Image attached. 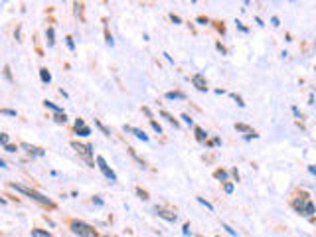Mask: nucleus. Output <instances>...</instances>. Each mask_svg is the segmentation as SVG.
I'll return each instance as SVG.
<instances>
[{
	"label": "nucleus",
	"mask_w": 316,
	"mask_h": 237,
	"mask_svg": "<svg viewBox=\"0 0 316 237\" xmlns=\"http://www.w3.org/2000/svg\"><path fill=\"white\" fill-rule=\"evenodd\" d=\"M192 83H194V87H196L198 91H207V83H206V79H203L202 73H196V75L192 77Z\"/></svg>",
	"instance_id": "obj_6"
},
{
	"label": "nucleus",
	"mask_w": 316,
	"mask_h": 237,
	"mask_svg": "<svg viewBox=\"0 0 316 237\" xmlns=\"http://www.w3.org/2000/svg\"><path fill=\"white\" fill-rule=\"evenodd\" d=\"M217 49H219V52H221V53H227V49H225V48H223V45H221V44H219V41H217Z\"/></svg>",
	"instance_id": "obj_40"
},
{
	"label": "nucleus",
	"mask_w": 316,
	"mask_h": 237,
	"mask_svg": "<svg viewBox=\"0 0 316 237\" xmlns=\"http://www.w3.org/2000/svg\"><path fill=\"white\" fill-rule=\"evenodd\" d=\"M12 188H14L16 192L24 194V196L32 198L34 202H38L40 206H45V207H56V203H53L52 199H48L45 196H41L40 192H36V190H32V188H26V186H22V184H12Z\"/></svg>",
	"instance_id": "obj_1"
},
{
	"label": "nucleus",
	"mask_w": 316,
	"mask_h": 237,
	"mask_svg": "<svg viewBox=\"0 0 316 237\" xmlns=\"http://www.w3.org/2000/svg\"><path fill=\"white\" fill-rule=\"evenodd\" d=\"M53 120H56V123H63L65 124V120H67V115H65V113H56V115H53Z\"/></svg>",
	"instance_id": "obj_16"
},
{
	"label": "nucleus",
	"mask_w": 316,
	"mask_h": 237,
	"mask_svg": "<svg viewBox=\"0 0 316 237\" xmlns=\"http://www.w3.org/2000/svg\"><path fill=\"white\" fill-rule=\"evenodd\" d=\"M0 203H6V199H4V198H0Z\"/></svg>",
	"instance_id": "obj_43"
},
{
	"label": "nucleus",
	"mask_w": 316,
	"mask_h": 237,
	"mask_svg": "<svg viewBox=\"0 0 316 237\" xmlns=\"http://www.w3.org/2000/svg\"><path fill=\"white\" fill-rule=\"evenodd\" d=\"M170 18H172V22H174V24H180V22H182V20H180V16H176V14H172Z\"/></svg>",
	"instance_id": "obj_37"
},
{
	"label": "nucleus",
	"mask_w": 316,
	"mask_h": 237,
	"mask_svg": "<svg viewBox=\"0 0 316 237\" xmlns=\"http://www.w3.org/2000/svg\"><path fill=\"white\" fill-rule=\"evenodd\" d=\"M69 227H71V231L79 237H99L95 227H91L89 223H85V221H79V219H73V221L69 223Z\"/></svg>",
	"instance_id": "obj_2"
},
{
	"label": "nucleus",
	"mask_w": 316,
	"mask_h": 237,
	"mask_svg": "<svg viewBox=\"0 0 316 237\" xmlns=\"http://www.w3.org/2000/svg\"><path fill=\"white\" fill-rule=\"evenodd\" d=\"M128 154H131V156L135 158L136 162H138V164H140V168H144V160H142V158H140L138 154H136V152H135V148H128Z\"/></svg>",
	"instance_id": "obj_15"
},
{
	"label": "nucleus",
	"mask_w": 316,
	"mask_h": 237,
	"mask_svg": "<svg viewBox=\"0 0 316 237\" xmlns=\"http://www.w3.org/2000/svg\"><path fill=\"white\" fill-rule=\"evenodd\" d=\"M136 194H138V196L142 198V199H148V192H144L142 188H136Z\"/></svg>",
	"instance_id": "obj_29"
},
{
	"label": "nucleus",
	"mask_w": 316,
	"mask_h": 237,
	"mask_svg": "<svg viewBox=\"0 0 316 237\" xmlns=\"http://www.w3.org/2000/svg\"><path fill=\"white\" fill-rule=\"evenodd\" d=\"M198 22H199V24H207V18H203V16H199V18H198Z\"/></svg>",
	"instance_id": "obj_41"
},
{
	"label": "nucleus",
	"mask_w": 316,
	"mask_h": 237,
	"mask_svg": "<svg viewBox=\"0 0 316 237\" xmlns=\"http://www.w3.org/2000/svg\"><path fill=\"white\" fill-rule=\"evenodd\" d=\"M65 44H67V48L71 49V52H75V44H73V38H71V36H67V38H65Z\"/></svg>",
	"instance_id": "obj_23"
},
{
	"label": "nucleus",
	"mask_w": 316,
	"mask_h": 237,
	"mask_svg": "<svg viewBox=\"0 0 316 237\" xmlns=\"http://www.w3.org/2000/svg\"><path fill=\"white\" fill-rule=\"evenodd\" d=\"M71 146L77 150L79 156H83L87 162H89V166H93V146H91V144H79L77 140H73Z\"/></svg>",
	"instance_id": "obj_4"
},
{
	"label": "nucleus",
	"mask_w": 316,
	"mask_h": 237,
	"mask_svg": "<svg viewBox=\"0 0 316 237\" xmlns=\"http://www.w3.org/2000/svg\"><path fill=\"white\" fill-rule=\"evenodd\" d=\"M156 214H158V217H162V219H166V221H176V214H170V211H166V210H160V207H156Z\"/></svg>",
	"instance_id": "obj_8"
},
{
	"label": "nucleus",
	"mask_w": 316,
	"mask_h": 237,
	"mask_svg": "<svg viewBox=\"0 0 316 237\" xmlns=\"http://www.w3.org/2000/svg\"><path fill=\"white\" fill-rule=\"evenodd\" d=\"M293 207L298 211V214H302V215H312L314 211H316V210H314V203L308 199V196H306V194H302L300 199H294V202H293Z\"/></svg>",
	"instance_id": "obj_3"
},
{
	"label": "nucleus",
	"mask_w": 316,
	"mask_h": 237,
	"mask_svg": "<svg viewBox=\"0 0 316 237\" xmlns=\"http://www.w3.org/2000/svg\"><path fill=\"white\" fill-rule=\"evenodd\" d=\"M223 229H225V231H227V233H229V235H237V231H235V229H231V227L227 225V223H223Z\"/></svg>",
	"instance_id": "obj_31"
},
{
	"label": "nucleus",
	"mask_w": 316,
	"mask_h": 237,
	"mask_svg": "<svg viewBox=\"0 0 316 237\" xmlns=\"http://www.w3.org/2000/svg\"><path fill=\"white\" fill-rule=\"evenodd\" d=\"M142 113L146 115L148 119H152V113H150V109H148V107H142Z\"/></svg>",
	"instance_id": "obj_36"
},
{
	"label": "nucleus",
	"mask_w": 316,
	"mask_h": 237,
	"mask_svg": "<svg viewBox=\"0 0 316 237\" xmlns=\"http://www.w3.org/2000/svg\"><path fill=\"white\" fill-rule=\"evenodd\" d=\"M150 124H152V128H154V131L158 132V135H160V132H162V127H160V124L156 123V120H152V119H150Z\"/></svg>",
	"instance_id": "obj_28"
},
{
	"label": "nucleus",
	"mask_w": 316,
	"mask_h": 237,
	"mask_svg": "<svg viewBox=\"0 0 316 237\" xmlns=\"http://www.w3.org/2000/svg\"><path fill=\"white\" fill-rule=\"evenodd\" d=\"M182 233H184V235H190V225H188V223H186V225H184V229H182Z\"/></svg>",
	"instance_id": "obj_38"
},
{
	"label": "nucleus",
	"mask_w": 316,
	"mask_h": 237,
	"mask_svg": "<svg viewBox=\"0 0 316 237\" xmlns=\"http://www.w3.org/2000/svg\"><path fill=\"white\" fill-rule=\"evenodd\" d=\"M40 77H41V81H44V83H49V81H52V73H49L45 67L40 69Z\"/></svg>",
	"instance_id": "obj_13"
},
{
	"label": "nucleus",
	"mask_w": 316,
	"mask_h": 237,
	"mask_svg": "<svg viewBox=\"0 0 316 237\" xmlns=\"http://www.w3.org/2000/svg\"><path fill=\"white\" fill-rule=\"evenodd\" d=\"M95 160H97V168L101 170L103 174H105V178H109L111 182H117V174H115L113 170H111V166L105 162V158H103V156H97Z\"/></svg>",
	"instance_id": "obj_5"
},
{
	"label": "nucleus",
	"mask_w": 316,
	"mask_h": 237,
	"mask_svg": "<svg viewBox=\"0 0 316 237\" xmlns=\"http://www.w3.org/2000/svg\"><path fill=\"white\" fill-rule=\"evenodd\" d=\"M217 180H221V182H227V172L225 170H215V174H214Z\"/></svg>",
	"instance_id": "obj_18"
},
{
	"label": "nucleus",
	"mask_w": 316,
	"mask_h": 237,
	"mask_svg": "<svg viewBox=\"0 0 316 237\" xmlns=\"http://www.w3.org/2000/svg\"><path fill=\"white\" fill-rule=\"evenodd\" d=\"M32 237H52V233L41 231V229H32Z\"/></svg>",
	"instance_id": "obj_19"
},
{
	"label": "nucleus",
	"mask_w": 316,
	"mask_h": 237,
	"mask_svg": "<svg viewBox=\"0 0 316 237\" xmlns=\"http://www.w3.org/2000/svg\"><path fill=\"white\" fill-rule=\"evenodd\" d=\"M231 97H233V101H237V105L239 107H245V103H243V99L239 97V95H235V93H231Z\"/></svg>",
	"instance_id": "obj_26"
},
{
	"label": "nucleus",
	"mask_w": 316,
	"mask_h": 237,
	"mask_svg": "<svg viewBox=\"0 0 316 237\" xmlns=\"http://www.w3.org/2000/svg\"><path fill=\"white\" fill-rule=\"evenodd\" d=\"M77 135L79 136H89L91 135V128L89 127H81V128H77Z\"/></svg>",
	"instance_id": "obj_21"
},
{
	"label": "nucleus",
	"mask_w": 316,
	"mask_h": 237,
	"mask_svg": "<svg viewBox=\"0 0 316 237\" xmlns=\"http://www.w3.org/2000/svg\"><path fill=\"white\" fill-rule=\"evenodd\" d=\"M22 148H26L30 154H36V156H44V150L38 146H32V144H28V142H22Z\"/></svg>",
	"instance_id": "obj_9"
},
{
	"label": "nucleus",
	"mask_w": 316,
	"mask_h": 237,
	"mask_svg": "<svg viewBox=\"0 0 316 237\" xmlns=\"http://www.w3.org/2000/svg\"><path fill=\"white\" fill-rule=\"evenodd\" d=\"M45 38H48V45L52 48L53 44H56V32H53V28L49 26L48 30H45Z\"/></svg>",
	"instance_id": "obj_10"
},
{
	"label": "nucleus",
	"mask_w": 316,
	"mask_h": 237,
	"mask_svg": "<svg viewBox=\"0 0 316 237\" xmlns=\"http://www.w3.org/2000/svg\"><path fill=\"white\" fill-rule=\"evenodd\" d=\"M4 148H6L8 152H16V150H18V146H14V144H6Z\"/></svg>",
	"instance_id": "obj_34"
},
{
	"label": "nucleus",
	"mask_w": 316,
	"mask_h": 237,
	"mask_svg": "<svg viewBox=\"0 0 316 237\" xmlns=\"http://www.w3.org/2000/svg\"><path fill=\"white\" fill-rule=\"evenodd\" d=\"M166 99H170V101H172V99H182V101H184L186 95L182 93V91H168V93H166Z\"/></svg>",
	"instance_id": "obj_11"
},
{
	"label": "nucleus",
	"mask_w": 316,
	"mask_h": 237,
	"mask_svg": "<svg viewBox=\"0 0 316 237\" xmlns=\"http://www.w3.org/2000/svg\"><path fill=\"white\" fill-rule=\"evenodd\" d=\"M196 138L199 140V142H203V140L207 138V135L203 132V128H199V127H196Z\"/></svg>",
	"instance_id": "obj_17"
},
{
	"label": "nucleus",
	"mask_w": 316,
	"mask_h": 237,
	"mask_svg": "<svg viewBox=\"0 0 316 237\" xmlns=\"http://www.w3.org/2000/svg\"><path fill=\"white\" fill-rule=\"evenodd\" d=\"M243 2H245V4H249V2H251V0H243Z\"/></svg>",
	"instance_id": "obj_44"
},
{
	"label": "nucleus",
	"mask_w": 316,
	"mask_h": 237,
	"mask_svg": "<svg viewBox=\"0 0 316 237\" xmlns=\"http://www.w3.org/2000/svg\"><path fill=\"white\" fill-rule=\"evenodd\" d=\"M44 105L48 107V109H52L53 113H63V111H61V107H57V105H56V103H53V101H44Z\"/></svg>",
	"instance_id": "obj_14"
},
{
	"label": "nucleus",
	"mask_w": 316,
	"mask_h": 237,
	"mask_svg": "<svg viewBox=\"0 0 316 237\" xmlns=\"http://www.w3.org/2000/svg\"><path fill=\"white\" fill-rule=\"evenodd\" d=\"M0 144H2V146H6V144H8V135L0 132Z\"/></svg>",
	"instance_id": "obj_30"
},
{
	"label": "nucleus",
	"mask_w": 316,
	"mask_h": 237,
	"mask_svg": "<svg viewBox=\"0 0 316 237\" xmlns=\"http://www.w3.org/2000/svg\"><path fill=\"white\" fill-rule=\"evenodd\" d=\"M223 190H225V194H231L233 192V184H231V182H225V184H223Z\"/></svg>",
	"instance_id": "obj_25"
},
{
	"label": "nucleus",
	"mask_w": 316,
	"mask_h": 237,
	"mask_svg": "<svg viewBox=\"0 0 316 237\" xmlns=\"http://www.w3.org/2000/svg\"><path fill=\"white\" fill-rule=\"evenodd\" d=\"M160 115H162V117H164L166 120H168V123H172V124H174V127H178V123H176V119H172V115H168V113H166V111H160Z\"/></svg>",
	"instance_id": "obj_20"
},
{
	"label": "nucleus",
	"mask_w": 316,
	"mask_h": 237,
	"mask_svg": "<svg viewBox=\"0 0 316 237\" xmlns=\"http://www.w3.org/2000/svg\"><path fill=\"white\" fill-rule=\"evenodd\" d=\"M124 131H127V132H132L136 138H140V140H144V142H148V135H144V131H140V128H136V127H127V124H124Z\"/></svg>",
	"instance_id": "obj_7"
},
{
	"label": "nucleus",
	"mask_w": 316,
	"mask_h": 237,
	"mask_svg": "<svg viewBox=\"0 0 316 237\" xmlns=\"http://www.w3.org/2000/svg\"><path fill=\"white\" fill-rule=\"evenodd\" d=\"M271 22H273V26H281V24H278V18H277V16H273Z\"/></svg>",
	"instance_id": "obj_39"
},
{
	"label": "nucleus",
	"mask_w": 316,
	"mask_h": 237,
	"mask_svg": "<svg viewBox=\"0 0 316 237\" xmlns=\"http://www.w3.org/2000/svg\"><path fill=\"white\" fill-rule=\"evenodd\" d=\"M81 127H85V120H83V119H75V128H81Z\"/></svg>",
	"instance_id": "obj_33"
},
{
	"label": "nucleus",
	"mask_w": 316,
	"mask_h": 237,
	"mask_svg": "<svg viewBox=\"0 0 316 237\" xmlns=\"http://www.w3.org/2000/svg\"><path fill=\"white\" fill-rule=\"evenodd\" d=\"M182 119H184V123H186V124H190V127H192V124H194V120L190 119V117H188V115H186V113L182 115Z\"/></svg>",
	"instance_id": "obj_32"
},
{
	"label": "nucleus",
	"mask_w": 316,
	"mask_h": 237,
	"mask_svg": "<svg viewBox=\"0 0 316 237\" xmlns=\"http://www.w3.org/2000/svg\"><path fill=\"white\" fill-rule=\"evenodd\" d=\"M4 75H6V79H8V81H12V75H10V67H8V65H6V67H4Z\"/></svg>",
	"instance_id": "obj_35"
},
{
	"label": "nucleus",
	"mask_w": 316,
	"mask_h": 237,
	"mask_svg": "<svg viewBox=\"0 0 316 237\" xmlns=\"http://www.w3.org/2000/svg\"><path fill=\"white\" fill-rule=\"evenodd\" d=\"M0 168H6V164H4V160L0 158Z\"/></svg>",
	"instance_id": "obj_42"
},
{
	"label": "nucleus",
	"mask_w": 316,
	"mask_h": 237,
	"mask_svg": "<svg viewBox=\"0 0 316 237\" xmlns=\"http://www.w3.org/2000/svg\"><path fill=\"white\" fill-rule=\"evenodd\" d=\"M0 113L8 115V117H16V111H12V109H0Z\"/></svg>",
	"instance_id": "obj_27"
},
{
	"label": "nucleus",
	"mask_w": 316,
	"mask_h": 237,
	"mask_svg": "<svg viewBox=\"0 0 316 237\" xmlns=\"http://www.w3.org/2000/svg\"><path fill=\"white\" fill-rule=\"evenodd\" d=\"M95 124H97V127H99V128H101V131H103V135H107V136L111 135V131H109V128H107L105 124L101 123V120H97V119H95Z\"/></svg>",
	"instance_id": "obj_22"
},
{
	"label": "nucleus",
	"mask_w": 316,
	"mask_h": 237,
	"mask_svg": "<svg viewBox=\"0 0 316 237\" xmlns=\"http://www.w3.org/2000/svg\"><path fill=\"white\" fill-rule=\"evenodd\" d=\"M198 202L202 203V206H206V207H207V210H210V211H214V206H211V203L207 202V199H203V198H198Z\"/></svg>",
	"instance_id": "obj_24"
},
{
	"label": "nucleus",
	"mask_w": 316,
	"mask_h": 237,
	"mask_svg": "<svg viewBox=\"0 0 316 237\" xmlns=\"http://www.w3.org/2000/svg\"><path fill=\"white\" fill-rule=\"evenodd\" d=\"M235 128H237V131H239V132H247V135H255V131H253L251 127H247V124H243V123H237V124H235Z\"/></svg>",
	"instance_id": "obj_12"
}]
</instances>
